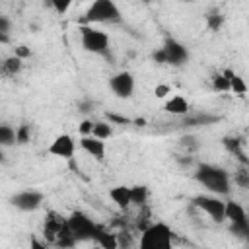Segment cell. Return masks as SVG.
<instances>
[{
  "label": "cell",
  "mask_w": 249,
  "mask_h": 249,
  "mask_svg": "<svg viewBox=\"0 0 249 249\" xmlns=\"http://www.w3.org/2000/svg\"><path fill=\"white\" fill-rule=\"evenodd\" d=\"M21 70H23V58H19L18 54H10L0 60V78L4 80L16 78Z\"/></svg>",
  "instance_id": "cell-14"
},
{
  "label": "cell",
  "mask_w": 249,
  "mask_h": 249,
  "mask_svg": "<svg viewBox=\"0 0 249 249\" xmlns=\"http://www.w3.org/2000/svg\"><path fill=\"white\" fill-rule=\"evenodd\" d=\"M47 2L54 10V14H58V16H64L74 4V0H47Z\"/></svg>",
  "instance_id": "cell-27"
},
{
  "label": "cell",
  "mask_w": 249,
  "mask_h": 249,
  "mask_svg": "<svg viewBox=\"0 0 249 249\" xmlns=\"http://www.w3.org/2000/svg\"><path fill=\"white\" fill-rule=\"evenodd\" d=\"M224 220L230 222V231H231L235 237L249 239V216H247V210H245L239 202H235V200H226Z\"/></svg>",
  "instance_id": "cell-8"
},
{
  "label": "cell",
  "mask_w": 249,
  "mask_h": 249,
  "mask_svg": "<svg viewBox=\"0 0 249 249\" xmlns=\"http://www.w3.org/2000/svg\"><path fill=\"white\" fill-rule=\"evenodd\" d=\"M91 136L101 138V140L111 138V136H113V126H111V123H107V121H93Z\"/></svg>",
  "instance_id": "cell-21"
},
{
  "label": "cell",
  "mask_w": 249,
  "mask_h": 249,
  "mask_svg": "<svg viewBox=\"0 0 249 249\" xmlns=\"http://www.w3.org/2000/svg\"><path fill=\"white\" fill-rule=\"evenodd\" d=\"M12 41V19L0 14V43L8 45Z\"/></svg>",
  "instance_id": "cell-24"
},
{
  "label": "cell",
  "mask_w": 249,
  "mask_h": 249,
  "mask_svg": "<svg viewBox=\"0 0 249 249\" xmlns=\"http://www.w3.org/2000/svg\"><path fill=\"white\" fill-rule=\"evenodd\" d=\"M189 58H191L189 49L181 41H177L175 37H165L161 47L152 53V60L156 64H167V66H173V68L185 66L189 62Z\"/></svg>",
  "instance_id": "cell-5"
},
{
  "label": "cell",
  "mask_w": 249,
  "mask_h": 249,
  "mask_svg": "<svg viewBox=\"0 0 249 249\" xmlns=\"http://www.w3.org/2000/svg\"><path fill=\"white\" fill-rule=\"evenodd\" d=\"M47 152L54 158H62V160H72L76 154V140L70 134H58L54 136V140L49 144Z\"/></svg>",
  "instance_id": "cell-12"
},
{
  "label": "cell",
  "mask_w": 249,
  "mask_h": 249,
  "mask_svg": "<svg viewBox=\"0 0 249 249\" xmlns=\"http://www.w3.org/2000/svg\"><path fill=\"white\" fill-rule=\"evenodd\" d=\"M193 179L206 191L218 196H228L231 193V175L228 169L214 165V163H206L200 161L195 167Z\"/></svg>",
  "instance_id": "cell-2"
},
{
  "label": "cell",
  "mask_w": 249,
  "mask_h": 249,
  "mask_svg": "<svg viewBox=\"0 0 249 249\" xmlns=\"http://www.w3.org/2000/svg\"><path fill=\"white\" fill-rule=\"evenodd\" d=\"M0 146L2 148L16 146V128L12 124L0 123Z\"/></svg>",
  "instance_id": "cell-20"
},
{
  "label": "cell",
  "mask_w": 249,
  "mask_h": 249,
  "mask_svg": "<svg viewBox=\"0 0 249 249\" xmlns=\"http://www.w3.org/2000/svg\"><path fill=\"white\" fill-rule=\"evenodd\" d=\"M179 2H183V4H195V2H198V0H179Z\"/></svg>",
  "instance_id": "cell-34"
},
{
  "label": "cell",
  "mask_w": 249,
  "mask_h": 249,
  "mask_svg": "<svg viewBox=\"0 0 249 249\" xmlns=\"http://www.w3.org/2000/svg\"><path fill=\"white\" fill-rule=\"evenodd\" d=\"M93 107H95V101H93V99H80V101H78V113H82V115L91 113Z\"/></svg>",
  "instance_id": "cell-28"
},
{
  "label": "cell",
  "mask_w": 249,
  "mask_h": 249,
  "mask_svg": "<svg viewBox=\"0 0 249 249\" xmlns=\"http://www.w3.org/2000/svg\"><path fill=\"white\" fill-rule=\"evenodd\" d=\"M4 158H6V156H4V148H2V146H0V163H2V161H4Z\"/></svg>",
  "instance_id": "cell-33"
},
{
  "label": "cell",
  "mask_w": 249,
  "mask_h": 249,
  "mask_svg": "<svg viewBox=\"0 0 249 249\" xmlns=\"http://www.w3.org/2000/svg\"><path fill=\"white\" fill-rule=\"evenodd\" d=\"M233 181H235V183H239L241 187H247V185H249V177H247L245 165H243V167H241V169H239V171L233 175Z\"/></svg>",
  "instance_id": "cell-29"
},
{
  "label": "cell",
  "mask_w": 249,
  "mask_h": 249,
  "mask_svg": "<svg viewBox=\"0 0 249 249\" xmlns=\"http://www.w3.org/2000/svg\"><path fill=\"white\" fill-rule=\"evenodd\" d=\"M43 235H45L47 243H53L56 247H74L76 245V239L72 237V233L68 230L66 216H62L54 210H51L45 218Z\"/></svg>",
  "instance_id": "cell-3"
},
{
  "label": "cell",
  "mask_w": 249,
  "mask_h": 249,
  "mask_svg": "<svg viewBox=\"0 0 249 249\" xmlns=\"http://www.w3.org/2000/svg\"><path fill=\"white\" fill-rule=\"evenodd\" d=\"M224 74L228 76L230 91H233V93H237V95H245V93H247V84H245V80H243L239 74H235V72H231V70H224Z\"/></svg>",
  "instance_id": "cell-19"
},
{
  "label": "cell",
  "mask_w": 249,
  "mask_h": 249,
  "mask_svg": "<svg viewBox=\"0 0 249 249\" xmlns=\"http://www.w3.org/2000/svg\"><path fill=\"white\" fill-rule=\"evenodd\" d=\"M91 128H93V121H91V119H84V121L80 123V126H78V132H80V136L91 134Z\"/></svg>",
  "instance_id": "cell-30"
},
{
  "label": "cell",
  "mask_w": 249,
  "mask_h": 249,
  "mask_svg": "<svg viewBox=\"0 0 249 249\" xmlns=\"http://www.w3.org/2000/svg\"><path fill=\"white\" fill-rule=\"evenodd\" d=\"M148 195H150V191L146 185H132L130 187V206H138V208L146 206Z\"/></svg>",
  "instance_id": "cell-17"
},
{
  "label": "cell",
  "mask_w": 249,
  "mask_h": 249,
  "mask_svg": "<svg viewBox=\"0 0 249 249\" xmlns=\"http://www.w3.org/2000/svg\"><path fill=\"white\" fill-rule=\"evenodd\" d=\"M14 54H18L19 58H25V56H29V51H27L23 45H19V47L16 49V53H14Z\"/></svg>",
  "instance_id": "cell-32"
},
{
  "label": "cell",
  "mask_w": 249,
  "mask_h": 249,
  "mask_svg": "<svg viewBox=\"0 0 249 249\" xmlns=\"http://www.w3.org/2000/svg\"><path fill=\"white\" fill-rule=\"evenodd\" d=\"M109 89L119 99H130L132 93H134V76H132V72H128V70L115 72L109 78Z\"/></svg>",
  "instance_id": "cell-11"
},
{
  "label": "cell",
  "mask_w": 249,
  "mask_h": 249,
  "mask_svg": "<svg viewBox=\"0 0 249 249\" xmlns=\"http://www.w3.org/2000/svg\"><path fill=\"white\" fill-rule=\"evenodd\" d=\"M222 142H224V146H226V150H228L230 154L237 156L239 161H241L243 165H247V158H245V152H243V148H241V140H237L235 136H224Z\"/></svg>",
  "instance_id": "cell-18"
},
{
  "label": "cell",
  "mask_w": 249,
  "mask_h": 249,
  "mask_svg": "<svg viewBox=\"0 0 249 249\" xmlns=\"http://www.w3.org/2000/svg\"><path fill=\"white\" fill-rule=\"evenodd\" d=\"M179 148H183V150H185V154L193 156V154L200 148V142L196 140V136H193V134H185V136H181V138H179Z\"/></svg>",
  "instance_id": "cell-23"
},
{
  "label": "cell",
  "mask_w": 249,
  "mask_h": 249,
  "mask_svg": "<svg viewBox=\"0 0 249 249\" xmlns=\"http://www.w3.org/2000/svg\"><path fill=\"white\" fill-rule=\"evenodd\" d=\"M80 45L86 53L91 54H107L111 49V39L105 31L93 27V25H80Z\"/></svg>",
  "instance_id": "cell-7"
},
{
  "label": "cell",
  "mask_w": 249,
  "mask_h": 249,
  "mask_svg": "<svg viewBox=\"0 0 249 249\" xmlns=\"http://www.w3.org/2000/svg\"><path fill=\"white\" fill-rule=\"evenodd\" d=\"M154 93H156V97H165L167 93H171V88L169 86H156Z\"/></svg>",
  "instance_id": "cell-31"
},
{
  "label": "cell",
  "mask_w": 249,
  "mask_h": 249,
  "mask_svg": "<svg viewBox=\"0 0 249 249\" xmlns=\"http://www.w3.org/2000/svg\"><path fill=\"white\" fill-rule=\"evenodd\" d=\"M173 230L165 222H152L142 228L138 247L140 249H171Z\"/></svg>",
  "instance_id": "cell-6"
},
{
  "label": "cell",
  "mask_w": 249,
  "mask_h": 249,
  "mask_svg": "<svg viewBox=\"0 0 249 249\" xmlns=\"http://www.w3.org/2000/svg\"><path fill=\"white\" fill-rule=\"evenodd\" d=\"M78 144H80V148H82L88 156H91L93 160H97V161H103V160H105V152H107L105 140L95 138V136H91V134H84V136H80Z\"/></svg>",
  "instance_id": "cell-13"
},
{
  "label": "cell",
  "mask_w": 249,
  "mask_h": 249,
  "mask_svg": "<svg viewBox=\"0 0 249 249\" xmlns=\"http://www.w3.org/2000/svg\"><path fill=\"white\" fill-rule=\"evenodd\" d=\"M191 204L195 208H198L200 212H204L212 222H216V224L224 222L226 200H222V196L212 195V193H200V195H195L191 198Z\"/></svg>",
  "instance_id": "cell-9"
},
{
  "label": "cell",
  "mask_w": 249,
  "mask_h": 249,
  "mask_svg": "<svg viewBox=\"0 0 249 249\" xmlns=\"http://www.w3.org/2000/svg\"><path fill=\"white\" fill-rule=\"evenodd\" d=\"M66 222H68V230H70L72 237L76 239V243L91 241L93 245H99L103 249H117L119 247L117 237L113 233H109L101 224H97L84 210H72L66 216Z\"/></svg>",
  "instance_id": "cell-1"
},
{
  "label": "cell",
  "mask_w": 249,
  "mask_h": 249,
  "mask_svg": "<svg viewBox=\"0 0 249 249\" xmlns=\"http://www.w3.org/2000/svg\"><path fill=\"white\" fill-rule=\"evenodd\" d=\"M109 198L115 202L117 208L128 210L130 208V185H115L109 189Z\"/></svg>",
  "instance_id": "cell-16"
},
{
  "label": "cell",
  "mask_w": 249,
  "mask_h": 249,
  "mask_svg": "<svg viewBox=\"0 0 249 249\" xmlns=\"http://www.w3.org/2000/svg\"><path fill=\"white\" fill-rule=\"evenodd\" d=\"M189 109H191V105H189L187 97H183V95H179V93L167 97L165 103H163V111H165L167 115H173V117H183V115L189 113Z\"/></svg>",
  "instance_id": "cell-15"
},
{
  "label": "cell",
  "mask_w": 249,
  "mask_h": 249,
  "mask_svg": "<svg viewBox=\"0 0 249 249\" xmlns=\"http://www.w3.org/2000/svg\"><path fill=\"white\" fill-rule=\"evenodd\" d=\"M210 86H212V89H214V91H218V93H222V91H230V82H228V76H226L224 72H220V74L212 76Z\"/></svg>",
  "instance_id": "cell-25"
},
{
  "label": "cell",
  "mask_w": 249,
  "mask_h": 249,
  "mask_svg": "<svg viewBox=\"0 0 249 249\" xmlns=\"http://www.w3.org/2000/svg\"><path fill=\"white\" fill-rule=\"evenodd\" d=\"M31 140V124H19L16 128V144H27Z\"/></svg>",
  "instance_id": "cell-26"
},
{
  "label": "cell",
  "mask_w": 249,
  "mask_h": 249,
  "mask_svg": "<svg viewBox=\"0 0 249 249\" xmlns=\"http://www.w3.org/2000/svg\"><path fill=\"white\" fill-rule=\"evenodd\" d=\"M121 21H123V14L115 0H91L82 16L84 25H93V23L113 25V23H121Z\"/></svg>",
  "instance_id": "cell-4"
},
{
  "label": "cell",
  "mask_w": 249,
  "mask_h": 249,
  "mask_svg": "<svg viewBox=\"0 0 249 249\" xmlns=\"http://www.w3.org/2000/svg\"><path fill=\"white\" fill-rule=\"evenodd\" d=\"M10 206H14L16 210L19 212H35L43 206L45 202V195L37 189H23V191H18L14 193L10 198H8Z\"/></svg>",
  "instance_id": "cell-10"
},
{
  "label": "cell",
  "mask_w": 249,
  "mask_h": 249,
  "mask_svg": "<svg viewBox=\"0 0 249 249\" xmlns=\"http://www.w3.org/2000/svg\"><path fill=\"white\" fill-rule=\"evenodd\" d=\"M224 14L218 10V8H212L208 14H206V25L210 31H218L222 25H224Z\"/></svg>",
  "instance_id": "cell-22"
}]
</instances>
